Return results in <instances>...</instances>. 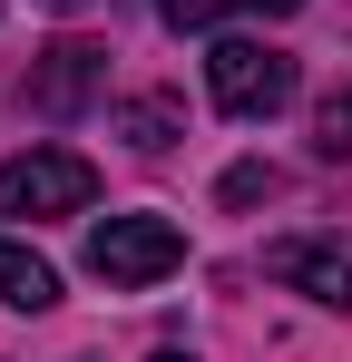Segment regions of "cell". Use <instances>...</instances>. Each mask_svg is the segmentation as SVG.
Wrapping results in <instances>:
<instances>
[{
	"label": "cell",
	"mask_w": 352,
	"mask_h": 362,
	"mask_svg": "<svg viewBox=\"0 0 352 362\" xmlns=\"http://www.w3.org/2000/svg\"><path fill=\"white\" fill-rule=\"evenodd\" d=\"M176 264H186V235L167 216H108V226H88V274L108 294H147V284H167Z\"/></svg>",
	"instance_id": "obj_1"
},
{
	"label": "cell",
	"mask_w": 352,
	"mask_h": 362,
	"mask_svg": "<svg viewBox=\"0 0 352 362\" xmlns=\"http://www.w3.org/2000/svg\"><path fill=\"white\" fill-rule=\"evenodd\" d=\"M88 196H98V167H88V157H69V147H30V157H10V167H0V216H10V226L78 216Z\"/></svg>",
	"instance_id": "obj_2"
},
{
	"label": "cell",
	"mask_w": 352,
	"mask_h": 362,
	"mask_svg": "<svg viewBox=\"0 0 352 362\" xmlns=\"http://www.w3.org/2000/svg\"><path fill=\"white\" fill-rule=\"evenodd\" d=\"M206 88H216L225 118H274L293 98V59L264 49V40H216V49H206Z\"/></svg>",
	"instance_id": "obj_3"
},
{
	"label": "cell",
	"mask_w": 352,
	"mask_h": 362,
	"mask_svg": "<svg viewBox=\"0 0 352 362\" xmlns=\"http://www.w3.org/2000/svg\"><path fill=\"white\" fill-rule=\"evenodd\" d=\"M264 274L293 284V294H313L323 313H352V245L343 235H284V245H264Z\"/></svg>",
	"instance_id": "obj_4"
},
{
	"label": "cell",
	"mask_w": 352,
	"mask_h": 362,
	"mask_svg": "<svg viewBox=\"0 0 352 362\" xmlns=\"http://www.w3.org/2000/svg\"><path fill=\"white\" fill-rule=\"evenodd\" d=\"M98 88H108V49H98V40H59V49L30 59V108H40V118H78Z\"/></svg>",
	"instance_id": "obj_5"
},
{
	"label": "cell",
	"mask_w": 352,
	"mask_h": 362,
	"mask_svg": "<svg viewBox=\"0 0 352 362\" xmlns=\"http://www.w3.org/2000/svg\"><path fill=\"white\" fill-rule=\"evenodd\" d=\"M0 303H20V313H49V303H59L49 255H30L20 235H0Z\"/></svg>",
	"instance_id": "obj_6"
},
{
	"label": "cell",
	"mask_w": 352,
	"mask_h": 362,
	"mask_svg": "<svg viewBox=\"0 0 352 362\" xmlns=\"http://www.w3.org/2000/svg\"><path fill=\"white\" fill-rule=\"evenodd\" d=\"M176 98H127V108H117V137H127V147H137V157H167L176 147Z\"/></svg>",
	"instance_id": "obj_7"
},
{
	"label": "cell",
	"mask_w": 352,
	"mask_h": 362,
	"mask_svg": "<svg viewBox=\"0 0 352 362\" xmlns=\"http://www.w3.org/2000/svg\"><path fill=\"white\" fill-rule=\"evenodd\" d=\"M313 147H323V157H352V98H323V118H313Z\"/></svg>",
	"instance_id": "obj_8"
},
{
	"label": "cell",
	"mask_w": 352,
	"mask_h": 362,
	"mask_svg": "<svg viewBox=\"0 0 352 362\" xmlns=\"http://www.w3.org/2000/svg\"><path fill=\"white\" fill-rule=\"evenodd\" d=\"M157 20H167V30H216L225 0H157Z\"/></svg>",
	"instance_id": "obj_9"
},
{
	"label": "cell",
	"mask_w": 352,
	"mask_h": 362,
	"mask_svg": "<svg viewBox=\"0 0 352 362\" xmlns=\"http://www.w3.org/2000/svg\"><path fill=\"white\" fill-rule=\"evenodd\" d=\"M254 196H274V177H264V167H235V177H225V206H254Z\"/></svg>",
	"instance_id": "obj_10"
},
{
	"label": "cell",
	"mask_w": 352,
	"mask_h": 362,
	"mask_svg": "<svg viewBox=\"0 0 352 362\" xmlns=\"http://www.w3.org/2000/svg\"><path fill=\"white\" fill-rule=\"evenodd\" d=\"M254 10H274V20H284V10H303V0H254Z\"/></svg>",
	"instance_id": "obj_11"
},
{
	"label": "cell",
	"mask_w": 352,
	"mask_h": 362,
	"mask_svg": "<svg viewBox=\"0 0 352 362\" xmlns=\"http://www.w3.org/2000/svg\"><path fill=\"white\" fill-rule=\"evenodd\" d=\"M40 10H59V20H69V10H88V0H40Z\"/></svg>",
	"instance_id": "obj_12"
},
{
	"label": "cell",
	"mask_w": 352,
	"mask_h": 362,
	"mask_svg": "<svg viewBox=\"0 0 352 362\" xmlns=\"http://www.w3.org/2000/svg\"><path fill=\"white\" fill-rule=\"evenodd\" d=\"M157 362H196V353H157Z\"/></svg>",
	"instance_id": "obj_13"
}]
</instances>
